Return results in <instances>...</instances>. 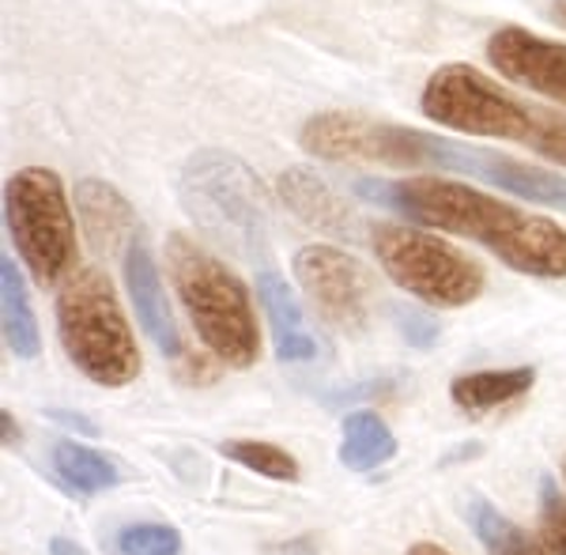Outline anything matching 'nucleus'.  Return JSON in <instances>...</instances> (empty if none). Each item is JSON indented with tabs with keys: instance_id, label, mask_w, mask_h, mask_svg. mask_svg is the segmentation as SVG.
<instances>
[{
	"instance_id": "nucleus-1",
	"label": "nucleus",
	"mask_w": 566,
	"mask_h": 555,
	"mask_svg": "<svg viewBox=\"0 0 566 555\" xmlns=\"http://www.w3.org/2000/svg\"><path fill=\"white\" fill-rule=\"evenodd\" d=\"M355 193L370 205L397 212L412 223L438 227V231L461 234L525 276L559 280L566 276V231L544 216H528L506 200L469 189L461 181L442 178H408V181H378L359 178Z\"/></svg>"
},
{
	"instance_id": "nucleus-2",
	"label": "nucleus",
	"mask_w": 566,
	"mask_h": 555,
	"mask_svg": "<svg viewBox=\"0 0 566 555\" xmlns=\"http://www.w3.org/2000/svg\"><path fill=\"white\" fill-rule=\"evenodd\" d=\"M167 272L205 348L223 367H253L261 356V336L242 280L212 250H205L181 231L167 239Z\"/></svg>"
},
{
	"instance_id": "nucleus-3",
	"label": "nucleus",
	"mask_w": 566,
	"mask_h": 555,
	"mask_svg": "<svg viewBox=\"0 0 566 555\" xmlns=\"http://www.w3.org/2000/svg\"><path fill=\"white\" fill-rule=\"evenodd\" d=\"M57 336L72 367L95 386L136 381L144 359L114 284L98 269H72L57 291Z\"/></svg>"
},
{
	"instance_id": "nucleus-4",
	"label": "nucleus",
	"mask_w": 566,
	"mask_h": 555,
	"mask_svg": "<svg viewBox=\"0 0 566 555\" xmlns=\"http://www.w3.org/2000/svg\"><path fill=\"white\" fill-rule=\"evenodd\" d=\"M178 197L193 220L216 242L239 253H258L269 245V205L250 167L231 151H197L178 178Z\"/></svg>"
},
{
	"instance_id": "nucleus-5",
	"label": "nucleus",
	"mask_w": 566,
	"mask_h": 555,
	"mask_svg": "<svg viewBox=\"0 0 566 555\" xmlns=\"http://www.w3.org/2000/svg\"><path fill=\"white\" fill-rule=\"evenodd\" d=\"M4 220L23 265L39 284H65L76 261V223L57 170L23 167L4 186Z\"/></svg>"
},
{
	"instance_id": "nucleus-6",
	"label": "nucleus",
	"mask_w": 566,
	"mask_h": 555,
	"mask_svg": "<svg viewBox=\"0 0 566 555\" xmlns=\"http://www.w3.org/2000/svg\"><path fill=\"white\" fill-rule=\"evenodd\" d=\"M419 111L427 122L442 125L453 133L469 136H499V140H517L536 148L544 125H547V106H528L517 103L510 91L491 84L480 69L472 65H442L427 80Z\"/></svg>"
},
{
	"instance_id": "nucleus-7",
	"label": "nucleus",
	"mask_w": 566,
	"mask_h": 555,
	"mask_svg": "<svg viewBox=\"0 0 566 555\" xmlns=\"http://www.w3.org/2000/svg\"><path fill=\"white\" fill-rule=\"evenodd\" d=\"M378 265L408 295L431 306H469L483 291V272L458 245L405 223H378L370 231Z\"/></svg>"
},
{
	"instance_id": "nucleus-8",
	"label": "nucleus",
	"mask_w": 566,
	"mask_h": 555,
	"mask_svg": "<svg viewBox=\"0 0 566 555\" xmlns=\"http://www.w3.org/2000/svg\"><path fill=\"white\" fill-rule=\"evenodd\" d=\"M306 156L314 159H359V163H392V167H438L442 136L400 129L389 122H374L363 114L325 111L310 117L298 133Z\"/></svg>"
},
{
	"instance_id": "nucleus-9",
	"label": "nucleus",
	"mask_w": 566,
	"mask_h": 555,
	"mask_svg": "<svg viewBox=\"0 0 566 555\" xmlns=\"http://www.w3.org/2000/svg\"><path fill=\"white\" fill-rule=\"evenodd\" d=\"M295 280L325 322L344 333H363L370 322V272L336 245H306L295 253Z\"/></svg>"
},
{
	"instance_id": "nucleus-10",
	"label": "nucleus",
	"mask_w": 566,
	"mask_h": 555,
	"mask_svg": "<svg viewBox=\"0 0 566 555\" xmlns=\"http://www.w3.org/2000/svg\"><path fill=\"white\" fill-rule=\"evenodd\" d=\"M488 61L510 84L566 106V42H552L525 27H502L488 39Z\"/></svg>"
},
{
	"instance_id": "nucleus-11",
	"label": "nucleus",
	"mask_w": 566,
	"mask_h": 555,
	"mask_svg": "<svg viewBox=\"0 0 566 555\" xmlns=\"http://www.w3.org/2000/svg\"><path fill=\"white\" fill-rule=\"evenodd\" d=\"M125 287H129L133 311H136V317H140L144 333L151 336L155 348L170 359L186 356L178 322H175V314H170L167 295H163L159 269H155V258H151V250L144 239H133L129 250H125Z\"/></svg>"
},
{
	"instance_id": "nucleus-12",
	"label": "nucleus",
	"mask_w": 566,
	"mask_h": 555,
	"mask_svg": "<svg viewBox=\"0 0 566 555\" xmlns=\"http://www.w3.org/2000/svg\"><path fill=\"white\" fill-rule=\"evenodd\" d=\"M283 205L298 216L306 227H317V231L333 234V239H359V220L348 208V200L336 193L325 178H317L310 167H287L276 181Z\"/></svg>"
},
{
	"instance_id": "nucleus-13",
	"label": "nucleus",
	"mask_w": 566,
	"mask_h": 555,
	"mask_svg": "<svg viewBox=\"0 0 566 555\" xmlns=\"http://www.w3.org/2000/svg\"><path fill=\"white\" fill-rule=\"evenodd\" d=\"M76 216L87 242L98 253L129 250V242L136 239V212L129 197L103 178L76 181Z\"/></svg>"
},
{
	"instance_id": "nucleus-14",
	"label": "nucleus",
	"mask_w": 566,
	"mask_h": 555,
	"mask_svg": "<svg viewBox=\"0 0 566 555\" xmlns=\"http://www.w3.org/2000/svg\"><path fill=\"white\" fill-rule=\"evenodd\" d=\"M258 299L269 314L272 325V348L280 363H310L317 359V336L310 333L306 314L291 284L276 272H261L258 276Z\"/></svg>"
},
{
	"instance_id": "nucleus-15",
	"label": "nucleus",
	"mask_w": 566,
	"mask_h": 555,
	"mask_svg": "<svg viewBox=\"0 0 566 555\" xmlns=\"http://www.w3.org/2000/svg\"><path fill=\"white\" fill-rule=\"evenodd\" d=\"M480 181L495 189H506V193L522 197V200H533V205H544V208H559L566 212V178L559 170H547V167H533V163H517V159H506V156H495L488 151L476 170Z\"/></svg>"
},
{
	"instance_id": "nucleus-16",
	"label": "nucleus",
	"mask_w": 566,
	"mask_h": 555,
	"mask_svg": "<svg viewBox=\"0 0 566 555\" xmlns=\"http://www.w3.org/2000/svg\"><path fill=\"white\" fill-rule=\"evenodd\" d=\"M0 325H4V344L15 359H39V317L31 311V295L12 258L0 261Z\"/></svg>"
},
{
	"instance_id": "nucleus-17",
	"label": "nucleus",
	"mask_w": 566,
	"mask_h": 555,
	"mask_svg": "<svg viewBox=\"0 0 566 555\" xmlns=\"http://www.w3.org/2000/svg\"><path fill=\"white\" fill-rule=\"evenodd\" d=\"M536 386V367H506V370H476V375L453 378L450 397L461 412L483 416L510 400L525 397Z\"/></svg>"
},
{
	"instance_id": "nucleus-18",
	"label": "nucleus",
	"mask_w": 566,
	"mask_h": 555,
	"mask_svg": "<svg viewBox=\"0 0 566 555\" xmlns=\"http://www.w3.org/2000/svg\"><path fill=\"white\" fill-rule=\"evenodd\" d=\"M397 458V439L378 412L359 408L344 416V439H340V465L352 472H374L386 461Z\"/></svg>"
},
{
	"instance_id": "nucleus-19",
	"label": "nucleus",
	"mask_w": 566,
	"mask_h": 555,
	"mask_svg": "<svg viewBox=\"0 0 566 555\" xmlns=\"http://www.w3.org/2000/svg\"><path fill=\"white\" fill-rule=\"evenodd\" d=\"M53 469H57V477L65 480L69 488L84 491V495H98V491L114 488L117 480H122V472H117V465L106 453L91 450L84 442H72V439H61L53 446Z\"/></svg>"
},
{
	"instance_id": "nucleus-20",
	"label": "nucleus",
	"mask_w": 566,
	"mask_h": 555,
	"mask_svg": "<svg viewBox=\"0 0 566 555\" xmlns=\"http://www.w3.org/2000/svg\"><path fill=\"white\" fill-rule=\"evenodd\" d=\"M469 525L491 555H552L547 548H541L528 533L517 530L506 514H499L483 495L469 499Z\"/></svg>"
},
{
	"instance_id": "nucleus-21",
	"label": "nucleus",
	"mask_w": 566,
	"mask_h": 555,
	"mask_svg": "<svg viewBox=\"0 0 566 555\" xmlns=\"http://www.w3.org/2000/svg\"><path fill=\"white\" fill-rule=\"evenodd\" d=\"M219 453L234 465L258 472V477H269V480H280V484H291L298 480V461L291 458L287 450L272 442H258V439H234V442H219Z\"/></svg>"
},
{
	"instance_id": "nucleus-22",
	"label": "nucleus",
	"mask_w": 566,
	"mask_h": 555,
	"mask_svg": "<svg viewBox=\"0 0 566 555\" xmlns=\"http://www.w3.org/2000/svg\"><path fill=\"white\" fill-rule=\"evenodd\" d=\"M114 555H181V533L163 522H136L114 536Z\"/></svg>"
},
{
	"instance_id": "nucleus-23",
	"label": "nucleus",
	"mask_w": 566,
	"mask_h": 555,
	"mask_svg": "<svg viewBox=\"0 0 566 555\" xmlns=\"http://www.w3.org/2000/svg\"><path fill=\"white\" fill-rule=\"evenodd\" d=\"M541 541L552 555H566V499L552 477L541 480Z\"/></svg>"
},
{
	"instance_id": "nucleus-24",
	"label": "nucleus",
	"mask_w": 566,
	"mask_h": 555,
	"mask_svg": "<svg viewBox=\"0 0 566 555\" xmlns=\"http://www.w3.org/2000/svg\"><path fill=\"white\" fill-rule=\"evenodd\" d=\"M392 325H397V333L405 336L408 348L416 352H431L438 344V322L427 311H416V306H392Z\"/></svg>"
},
{
	"instance_id": "nucleus-25",
	"label": "nucleus",
	"mask_w": 566,
	"mask_h": 555,
	"mask_svg": "<svg viewBox=\"0 0 566 555\" xmlns=\"http://www.w3.org/2000/svg\"><path fill=\"white\" fill-rule=\"evenodd\" d=\"M536 156H544V159H552V163H559V167H566V114L552 111L541 144H536Z\"/></svg>"
},
{
	"instance_id": "nucleus-26",
	"label": "nucleus",
	"mask_w": 566,
	"mask_h": 555,
	"mask_svg": "<svg viewBox=\"0 0 566 555\" xmlns=\"http://www.w3.org/2000/svg\"><path fill=\"white\" fill-rule=\"evenodd\" d=\"M50 420H57V423H65V427H76L80 434H91V439L98 434L95 420H87V416H80V412H61V408H53Z\"/></svg>"
},
{
	"instance_id": "nucleus-27",
	"label": "nucleus",
	"mask_w": 566,
	"mask_h": 555,
	"mask_svg": "<svg viewBox=\"0 0 566 555\" xmlns=\"http://www.w3.org/2000/svg\"><path fill=\"white\" fill-rule=\"evenodd\" d=\"M50 552L53 555H84V548H80V544H72V541H65V536H53Z\"/></svg>"
},
{
	"instance_id": "nucleus-28",
	"label": "nucleus",
	"mask_w": 566,
	"mask_h": 555,
	"mask_svg": "<svg viewBox=\"0 0 566 555\" xmlns=\"http://www.w3.org/2000/svg\"><path fill=\"white\" fill-rule=\"evenodd\" d=\"M405 555H450L442 548V544H427V541H419V544H412V548H408Z\"/></svg>"
},
{
	"instance_id": "nucleus-29",
	"label": "nucleus",
	"mask_w": 566,
	"mask_h": 555,
	"mask_svg": "<svg viewBox=\"0 0 566 555\" xmlns=\"http://www.w3.org/2000/svg\"><path fill=\"white\" fill-rule=\"evenodd\" d=\"M0 423H4V446H12L20 439V427L12 423V412H0Z\"/></svg>"
},
{
	"instance_id": "nucleus-30",
	"label": "nucleus",
	"mask_w": 566,
	"mask_h": 555,
	"mask_svg": "<svg viewBox=\"0 0 566 555\" xmlns=\"http://www.w3.org/2000/svg\"><path fill=\"white\" fill-rule=\"evenodd\" d=\"M552 15L566 27V0H555V12H552Z\"/></svg>"
},
{
	"instance_id": "nucleus-31",
	"label": "nucleus",
	"mask_w": 566,
	"mask_h": 555,
	"mask_svg": "<svg viewBox=\"0 0 566 555\" xmlns=\"http://www.w3.org/2000/svg\"><path fill=\"white\" fill-rule=\"evenodd\" d=\"M563 480H566V458H563Z\"/></svg>"
}]
</instances>
